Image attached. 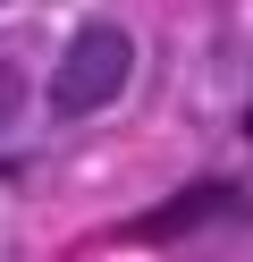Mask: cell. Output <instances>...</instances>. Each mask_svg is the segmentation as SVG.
<instances>
[{"label": "cell", "mask_w": 253, "mask_h": 262, "mask_svg": "<svg viewBox=\"0 0 253 262\" xmlns=\"http://www.w3.org/2000/svg\"><path fill=\"white\" fill-rule=\"evenodd\" d=\"M127 68H135V42L118 34V26H84V34L67 42L59 76H51V110H59V119H93V110H110L118 93H127Z\"/></svg>", "instance_id": "cell-1"}, {"label": "cell", "mask_w": 253, "mask_h": 262, "mask_svg": "<svg viewBox=\"0 0 253 262\" xmlns=\"http://www.w3.org/2000/svg\"><path fill=\"white\" fill-rule=\"evenodd\" d=\"M211 211H228V194H219V186H194V194H186V203H169V211H152V237H177V228H194V220H211Z\"/></svg>", "instance_id": "cell-2"}, {"label": "cell", "mask_w": 253, "mask_h": 262, "mask_svg": "<svg viewBox=\"0 0 253 262\" xmlns=\"http://www.w3.org/2000/svg\"><path fill=\"white\" fill-rule=\"evenodd\" d=\"M17 102H26V68L17 51H0V127H17Z\"/></svg>", "instance_id": "cell-3"}, {"label": "cell", "mask_w": 253, "mask_h": 262, "mask_svg": "<svg viewBox=\"0 0 253 262\" xmlns=\"http://www.w3.org/2000/svg\"><path fill=\"white\" fill-rule=\"evenodd\" d=\"M245 127H253V119H245Z\"/></svg>", "instance_id": "cell-4"}]
</instances>
